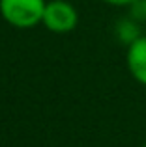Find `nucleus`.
<instances>
[{
	"label": "nucleus",
	"instance_id": "obj_2",
	"mask_svg": "<svg viewBox=\"0 0 146 147\" xmlns=\"http://www.w3.org/2000/svg\"><path fill=\"white\" fill-rule=\"evenodd\" d=\"M41 24L55 34H70L79 24V11L68 0H49Z\"/></svg>",
	"mask_w": 146,
	"mask_h": 147
},
{
	"label": "nucleus",
	"instance_id": "obj_6",
	"mask_svg": "<svg viewBox=\"0 0 146 147\" xmlns=\"http://www.w3.org/2000/svg\"><path fill=\"white\" fill-rule=\"evenodd\" d=\"M143 2H144V6H146V0H143Z\"/></svg>",
	"mask_w": 146,
	"mask_h": 147
},
{
	"label": "nucleus",
	"instance_id": "obj_5",
	"mask_svg": "<svg viewBox=\"0 0 146 147\" xmlns=\"http://www.w3.org/2000/svg\"><path fill=\"white\" fill-rule=\"evenodd\" d=\"M103 2L109 4V6H116V7H129L139 0H103Z\"/></svg>",
	"mask_w": 146,
	"mask_h": 147
},
{
	"label": "nucleus",
	"instance_id": "obj_4",
	"mask_svg": "<svg viewBox=\"0 0 146 147\" xmlns=\"http://www.w3.org/2000/svg\"><path fill=\"white\" fill-rule=\"evenodd\" d=\"M116 36L122 43L126 45H131L135 39L141 37V26H139V21H135L133 17L129 19H124L116 24Z\"/></svg>",
	"mask_w": 146,
	"mask_h": 147
},
{
	"label": "nucleus",
	"instance_id": "obj_3",
	"mask_svg": "<svg viewBox=\"0 0 146 147\" xmlns=\"http://www.w3.org/2000/svg\"><path fill=\"white\" fill-rule=\"evenodd\" d=\"M126 65L133 80L146 86V36H141L126 50Z\"/></svg>",
	"mask_w": 146,
	"mask_h": 147
},
{
	"label": "nucleus",
	"instance_id": "obj_1",
	"mask_svg": "<svg viewBox=\"0 0 146 147\" xmlns=\"http://www.w3.org/2000/svg\"><path fill=\"white\" fill-rule=\"evenodd\" d=\"M47 0H0V15L15 28H32L43 21Z\"/></svg>",
	"mask_w": 146,
	"mask_h": 147
},
{
	"label": "nucleus",
	"instance_id": "obj_7",
	"mask_svg": "<svg viewBox=\"0 0 146 147\" xmlns=\"http://www.w3.org/2000/svg\"><path fill=\"white\" fill-rule=\"evenodd\" d=\"M143 147H146V144H144V145H143Z\"/></svg>",
	"mask_w": 146,
	"mask_h": 147
}]
</instances>
